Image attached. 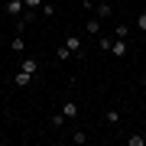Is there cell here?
<instances>
[{"mask_svg": "<svg viewBox=\"0 0 146 146\" xmlns=\"http://www.w3.org/2000/svg\"><path fill=\"white\" fill-rule=\"evenodd\" d=\"M94 13H98V20H107V16L114 13V7H110V3H104V0H101V3H94Z\"/></svg>", "mask_w": 146, "mask_h": 146, "instance_id": "7", "label": "cell"}, {"mask_svg": "<svg viewBox=\"0 0 146 146\" xmlns=\"http://www.w3.org/2000/svg\"><path fill=\"white\" fill-rule=\"evenodd\" d=\"M136 29L146 33V10H143V13H136Z\"/></svg>", "mask_w": 146, "mask_h": 146, "instance_id": "18", "label": "cell"}, {"mask_svg": "<svg viewBox=\"0 0 146 146\" xmlns=\"http://www.w3.org/2000/svg\"><path fill=\"white\" fill-rule=\"evenodd\" d=\"M23 13H26V3H23V0H7V3H3V16H13V20H20Z\"/></svg>", "mask_w": 146, "mask_h": 146, "instance_id": "1", "label": "cell"}, {"mask_svg": "<svg viewBox=\"0 0 146 146\" xmlns=\"http://www.w3.org/2000/svg\"><path fill=\"white\" fill-rule=\"evenodd\" d=\"M55 58H72V49H68V46H65V42H62V46H58V49H55Z\"/></svg>", "mask_w": 146, "mask_h": 146, "instance_id": "16", "label": "cell"}, {"mask_svg": "<svg viewBox=\"0 0 146 146\" xmlns=\"http://www.w3.org/2000/svg\"><path fill=\"white\" fill-rule=\"evenodd\" d=\"M127 146H146V136H143V133H133V136H127Z\"/></svg>", "mask_w": 146, "mask_h": 146, "instance_id": "12", "label": "cell"}, {"mask_svg": "<svg viewBox=\"0 0 146 146\" xmlns=\"http://www.w3.org/2000/svg\"><path fill=\"white\" fill-rule=\"evenodd\" d=\"M62 114H65V120H75L81 110H78V104H75V101H65V104H62Z\"/></svg>", "mask_w": 146, "mask_h": 146, "instance_id": "6", "label": "cell"}, {"mask_svg": "<svg viewBox=\"0 0 146 146\" xmlns=\"http://www.w3.org/2000/svg\"><path fill=\"white\" fill-rule=\"evenodd\" d=\"M104 120H107L110 127H117L120 123V110H104Z\"/></svg>", "mask_w": 146, "mask_h": 146, "instance_id": "11", "label": "cell"}, {"mask_svg": "<svg viewBox=\"0 0 146 146\" xmlns=\"http://www.w3.org/2000/svg\"><path fill=\"white\" fill-rule=\"evenodd\" d=\"M62 123H65V114H62V107H58L55 114L49 117V127H52V130H62Z\"/></svg>", "mask_w": 146, "mask_h": 146, "instance_id": "8", "label": "cell"}, {"mask_svg": "<svg viewBox=\"0 0 146 146\" xmlns=\"http://www.w3.org/2000/svg\"><path fill=\"white\" fill-rule=\"evenodd\" d=\"M29 81H33V75H29V72H16V88H26Z\"/></svg>", "mask_w": 146, "mask_h": 146, "instance_id": "10", "label": "cell"}, {"mask_svg": "<svg viewBox=\"0 0 146 146\" xmlns=\"http://www.w3.org/2000/svg\"><path fill=\"white\" fill-rule=\"evenodd\" d=\"M7 46H10V52H13V55H26V39H23V36H13Z\"/></svg>", "mask_w": 146, "mask_h": 146, "instance_id": "5", "label": "cell"}, {"mask_svg": "<svg viewBox=\"0 0 146 146\" xmlns=\"http://www.w3.org/2000/svg\"><path fill=\"white\" fill-rule=\"evenodd\" d=\"M114 36H117V39H130V26H123V23H117Z\"/></svg>", "mask_w": 146, "mask_h": 146, "instance_id": "13", "label": "cell"}, {"mask_svg": "<svg viewBox=\"0 0 146 146\" xmlns=\"http://www.w3.org/2000/svg\"><path fill=\"white\" fill-rule=\"evenodd\" d=\"M39 10H42V16H46V20H55V7H49V3H42Z\"/></svg>", "mask_w": 146, "mask_h": 146, "instance_id": "17", "label": "cell"}, {"mask_svg": "<svg viewBox=\"0 0 146 146\" xmlns=\"http://www.w3.org/2000/svg\"><path fill=\"white\" fill-rule=\"evenodd\" d=\"M23 3H26V10H39V7H42V0H23Z\"/></svg>", "mask_w": 146, "mask_h": 146, "instance_id": "19", "label": "cell"}, {"mask_svg": "<svg viewBox=\"0 0 146 146\" xmlns=\"http://www.w3.org/2000/svg\"><path fill=\"white\" fill-rule=\"evenodd\" d=\"M39 68H42V62H39V58H33V55H23V58H20V72H29V75H36Z\"/></svg>", "mask_w": 146, "mask_h": 146, "instance_id": "3", "label": "cell"}, {"mask_svg": "<svg viewBox=\"0 0 146 146\" xmlns=\"http://www.w3.org/2000/svg\"><path fill=\"white\" fill-rule=\"evenodd\" d=\"M65 46L72 49V55H84V42H81V36H75V33L65 39Z\"/></svg>", "mask_w": 146, "mask_h": 146, "instance_id": "4", "label": "cell"}, {"mask_svg": "<svg viewBox=\"0 0 146 146\" xmlns=\"http://www.w3.org/2000/svg\"><path fill=\"white\" fill-rule=\"evenodd\" d=\"M84 33H91V36H101V20H98V16H91V20L84 23Z\"/></svg>", "mask_w": 146, "mask_h": 146, "instance_id": "9", "label": "cell"}, {"mask_svg": "<svg viewBox=\"0 0 146 146\" xmlns=\"http://www.w3.org/2000/svg\"><path fill=\"white\" fill-rule=\"evenodd\" d=\"M72 143H75V146L88 143V133H84V130H75V133H72Z\"/></svg>", "mask_w": 146, "mask_h": 146, "instance_id": "14", "label": "cell"}, {"mask_svg": "<svg viewBox=\"0 0 146 146\" xmlns=\"http://www.w3.org/2000/svg\"><path fill=\"white\" fill-rule=\"evenodd\" d=\"M110 52H114V58H127V55H130V42L114 36V46H110Z\"/></svg>", "mask_w": 146, "mask_h": 146, "instance_id": "2", "label": "cell"}, {"mask_svg": "<svg viewBox=\"0 0 146 146\" xmlns=\"http://www.w3.org/2000/svg\"><path fill=\"white\" fill-rule=\"evenodd\" d=\"M98 46L104 49V52H110V46H114V36H101V39H98Z\"/></svg>", "mask_w": 146, "mask_h": 146, "instance_id": "15", "label": "cell"}]
</instances>
